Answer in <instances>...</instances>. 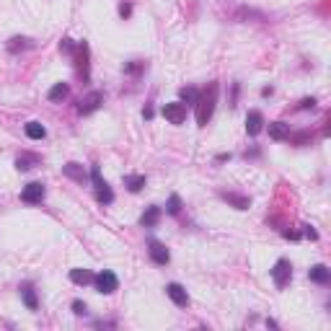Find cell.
<instances>
[{
    "label": "cell",
    "instance_id": "cell-1",
    "mask_svg": "<svg viewBox=\"0 0 331 331\" xmlns=\"http://www.w3.org/2000/svg\"><path fill=\"white\" fill-rule=\"evenodd\" d=\"M217 94H220V83L213 80L207 83L205 91H199V98H197V124L199 127H207L210 119L215 114V104H217Z\"/></svg>",
    "mask_w": 331,
    "mask_h": 331
},
{
    "label": "cell",
    "instance_id": "cell-2",
    "mask_svg": "<svg viewBox=\"0 0 331 331\" xmlns=\"http://www.w3.org/2000/svg\"><path fill=\"white\" fill-rule=\"evenodd\" d=\"M75 72L83 83L91 80V47L88 42H78V49H75Z\"/></svg>",
    "mask_w": 331,
    "mask_h": 331
},
{
    "label": "cell",
    "instance_id": "cell-3",
    "mask_svg": "<svg viewBox=\"0 0 331 331\" xmlns=\"http://www.w3.org/2000/svg\"><path fill=\"white\" fill-rule=\"evenodd\" d=\"M91 181H94V194L96 199L101 202V205H112L114 202V191L112 187L101 179V171H98V166H91Z\"/></svg>",
    "mask_w": 331,
    "mask_h": 331
},
{
    "label": "cell",
    "instance_id": "cell-4",
    "mask_svg": "<svg viewBox=\"0 0 331 331\" xmlns=\"http://www.w3.org/2000/svg\"><path fill=\"white\" fill-rule=\"evenodd\" d=\"M272 280H274V284H277V290H284L290 284V280H292V264L287 259H277L274 266H272Z\"/></svg>",
    "mask_w": 331,
    "mask_h": 331
},
{
    "label": "cell",
    "instance_id": "cell-5",
    "mask_svg": "<svg viewBox=\"0 0 331 331\" xmlns=\"http://www.w3.org/2000/svg\"><path fill=\"white\" fill-rule=\"evenodd\" d=\"M94 284H96V292H101V295H112V292L119 290V280H117V274L114 272H98L96 277H94Z\"/></svg>",
    "mask_w": 331,
    "mask_h": 331
},
{
    "label": "cell",
    "instance_id": "cell-6",
    "mask_svg": "<svg viewBox=\"0 0 331 331\" xmlns=\"http://www.w3.org/2000/svg\"><path fill=\"white\" fill-rule=\"evenodd\" d=\"M44 197H47V189L42 181H31L21 189V202H26V205H42Z\"/></svg>",
    "mask_w": 331,
    "mask_h": 331
},
{
    "label": "cell",
    "instance_id": "cell-7",
    "mask_svg": "<svg viewBox=\"0 0 331 331\" xmlns=\"http://www.w3.org/2000/svg\"><path fill=\"white\" fill-rule=\"evenodd\" d=\"M163 117L168 124H184V119H187V104H181V101L163 104Z\"/></svg>",
    "mask_w": 331,
    "mask_h": 331
},
{
    "label": "cell",
    "instance_id": "cell-8",
    "mask_svg": "<svg viewBox=\"0 0 331 331\" xmlns=\"http://www.w3.org/2000/svg\"><path fill=\"white\" fill-rule=\"evenodd\" d=\"M148 254H150L153 264H158V266H166L171 261V251L166 248V243L158 241V238H150L148 241Z\"/></svg>",
    "mask_w": 331,
    "mask_h": 331
},
{
    "label": "cell",
    "instance_id": "cell-9",
    "mask_svg": "<svg viewBox=\"0 0 331 331\" xmlns=\"http://www.w3.org/2000/svg\"><path fill=\"white\" fill-rule=\"evenodd\" d=\"M166 295H168L173 300V306H179V308H189V303H191L187 287L179 284V282H168V284H166Z\"/></svg>",
    "mask_w": 331,
    "mask_h": 331
},
{
    "label": "cell",
    "instance_id": "cell-10",
    "mask_svg": "<svg viewBox=\"0 0 331 331\" xmlns=\"http://www.w3.org/2000/svg\"><path fill=\"white\" fill-rule=\"evenodd\" d=\"M104 104V94H101V91H91L88 96H83L80 101H78V112L86 117V114H94L96 109Z\"/></svg>",
    "mask_w": 331,
    "mask_h": 331
},
{
    "label": "cell",
    "instance_id": "cell-11",
    "mask_svg": "<svg viewBox=\"0 0 331 331\" xmlns=\"http://www.w3.org/2000/svg\"><path fill=\"white\" fill-rule=\"evenodd\" d=\"M36 47V42L31 39V36H11V39L5 42V49L11 54H21V52H29Z\"/></svg>",
    "mask_w": 331,
    "mask_h": 331
},
{
    "label": "cell",
    "instance_id": "cell-12",
    "mask_svg": "<svg viewBox=\"0 0 331 331\" xmlns=\"http://www.w3.org/2000/svg\"><path fill=\"white\" fill-rule=\"evenodd\" d=\"M62 176L72 179L75 184H86V181H88V173H86V168H83L80 163H75V161H70V163H65V166H62Z\"/></svg>",
    "mask_w": 331,
    "mask_h": 331
},
{
    "label": "cell",
    "instance_id": "cell-13",
    "mask_svg": "<svg viewBox=\"0 0 331 331\" xmlns=\"http://www.w3.org/2000/svg\"><path fill=\"white\" fill-rule=\"evenodd\" d=\"M308 280L316 282V284H329L331 282V269L326 264H313L308 269Z\"/></svg>",
    "mask_w": 331,
    "mask_h": 331
},
{
    "label": "cell",
    "instance_id": "cell-14",
    "mask_svg": "<svg viewBox=\"0 0 331 331\" xmlns=\"http://www.w3.org/2000/svg\"><path fill=\"white\" fill-rule=\"evenodd\" d=\"M261 130H264V114L254 109V112H248V114H246V132L251 135V137H256Z\"/></svg>",
    "mask_w": 331,
    "mask_h": 331
},
{
    "label": "cell",
    "instance_id": "cell-15",
    "mask_svg": "<svg viewBox=\"0 0 331 331\" xmlns=\"http://www.w3.org/2000/svg\"><path fill=\"white\" fill-rule=\"evenodd\" d=\"M161 215H163V210L158 205L145 207V213L140 215V225L142 228H155V225H158V220H161Z\"/></svg>",
    "mask_w": 331,
    "mask_h": 331
},
{
    "label": "cell",
    "instance_id": "cell-16",
    "mask_svg": "<svg viewBox=\"0 0 331 331\" xmlns=\"http://www.w3.org/2000/svg\"><path fill=\"white\" fill-rule=\"evenodd\" d=\"M220 199H225L231 207L236 210H248L251 207V199L243 197V194H236V191H220Z\"/></svg>",
    "mask_w": 331,
    "mask_h": 331
},
{
    "label": "cell",
    "instance_id": "cell-17",
    "mask_svg": "<svg viewBox=\"0 0 331 331\" xmlns=\"http://www.w3.org/2000/svg\"><path fill=\"white\" fill-rule=\"evenodd\" d=\"M18 290H21V298H24V306H26V308H29V310H36V308H39V300H36V290H34L31 282H24Z\"/></svg>",
    "mask_w": 331,
    "mask_h": 331
},
{
    "label": "cell",
    "instance_id": "cell-18",
    "mask_svg": "<svg viewBox=\"0 0 331 331\" xmlns=\"http://www.w3.org/2000/svg\"><path fill=\"white\" fill-rule=\"evenodd\" d=\"M42 163V155H36V153H21L16 158V171H29L34 168V166H39Z\"/></svg>",
    "mask_w": 331,
    "mask_h": 331
},
{
    "label": "cell",
    "instance_id": "cell-19",
    "mask_svg": "<svg viewBox=\"0 0 331 331\" xmlns=\"http://www.w3.org/2000/svg\"><path fill=\"white\" fill-rule=\"evenodd\" d=\"M68 96H70V83H54L49 88V94H47V98L52 104H60V101H65Z\"/></svg>",
    "mask_w": 331,
    "mask_h": 331
},
{
    "label": "cell",
    "instance_id": "cell-20",
    "mask_svg": "<svg viewBox=\"0 0 331 331\" xmlns=\"http://www.w3.org/2000/svg\"><path fill=\"white\" fill-rule=\"evenodd\" d=\"M148 184V179L142 176V173H127L124 176V187L132 191V194H137V191H142V187Z\"/></svg>",
    "mask_w": 331,
    "mask_h": 331
},
{
    "label": "cell",
    "instance_id": "cell-21",
    "mask_svg": "<svg viewBox=\"0 0 331 331\" xmlns=\"http://www.w3.org/2000/svg\"><path fill=\"white\" fill-rule=\"evenodd\" d=\"M94 277H96V274L91 272V269H70V282L80 284V287L91 284V282H94Z\"/></svg>",
    "mask_w": 331,
    "mask_h": 331
},
{
    "label": "cell",
    "instance_id": "cell-22",
    "mask_svg": "<svg viewBox=\"0 0 331 331\" xmlns=\"http://www.w3.org/2000/svg\"><path fill=\"white\" fill-rule=\"evenodd\" d=\"M24 132H26L29 140H44V137H47V127H44L42 122H29L24 127Z\"/></svg>",
    "mask_w": 331,
    "mask_h": 331
},
{
    "label": "cell",
    "instance_id": "cell-23",
    "mask_svg": "<svg viewBox=\"0 0 331 331\" xmlns=\"http://www.w3.org/2000/svg\"><path fill=\"white\" fill-rule=\"evenodd\" d=\"M287 135H290V124H284V122H272L269 124V137L272 140L282 142V140H287Z\"/></svg>",
    "mask_w": 331,
    "mask_h": 331
},
{
    "label": "cell",
    "instance_id": "cell-24",
    "mask_svg": "<svg viewBox=\"0 0 331 331\" xmlns=\"http://www.w3.org/2000/svg\"><path fill=\"white\" fill-rule=\"evenodd\" d=\"M287 140H290L292 145H310V140H313V132H308V130H303V132H290Z\"/></svg>",
    "mask_w": 331,
    "mask_h": 331
},
{
    "label": "cell",
    "instance_id": "cell-25",
    "mask_svg": "<svg viewBox=\"0 0 331 331\" xmlns=\"http://www.w3.org/2000/svg\"><path fill=\"white\" fill-rule=\"evenodd\" d=\"M148 70V62L142 60H132V62H124V72L127 75H140V72Z\"/></svg>",
    "mask_w": 331,
    "mask_h": 331
},
{
    "label": "cell",
    "instance_id": "cell-26",
    "mask_svg": "<svg viewBox=\"0 0 331 331\" xmlns=\"http://www.w3.org/2000/svg\"><path fill=\"white\" fill-rule=\"evenodd\" d=\"M179 96H181V104H197L199 91H197V88H191V86H187V88H181V91H179Z\"/></svg>",
    "mask_w": 331,
    "mask_h": 331
},
{
    "label": "cell",
    "instance_id": "cell-27",
    "mask_svg": "<svg viewBox=\"0 0 331 331\" xmlns=\"http://www.w3.org/2000/svg\"><path fill=\"white\" fill-rule=\"evenodd\" d=\"M181 207H184V205H181V197H179V194H171V197H168V205H166V213L176 217V215L181 213Z\"/></svg>",
    "mask_w": 331,
    "mask_h": 331
},
{
    "label": "cell",
    "instance_id": "cell-28",
    "mask_svg": "<svg viewBox=\"0 0 331 331\" xmlns=\"http://www.w3.org/2000/svg\"><path fill=\"white\" fill-rule=\"evenodd\" d=\"M75 49H78V44L72 42V39H62V42H60V52H65V54H75Z\"/></svg>",
    "mask_w": 331,
    "mask_h": 331
},
{
    "label": "cell",
    "instance_id": "cell-29",
    "mask_svg": "<svg viewBox=\"0 0 331 331\" xmlns=\"http://www.w3.org/2000/svg\"><path fill=\"white\" fill-rule=\"evenodd\" d=\"M313 106H316V98L313 96H306V98H300V104L295 109H298V112H306V109H313Z\"/></svg>",
    "mask_w": 331,
    "mask_h": 331
},
{
    "label": "cell",
    "instance_id": "cell-30",
    "mask_svg": "<svg viewBox=\"0 0 331 331\" xmlns=\"http://www.w3.org/2000/svg\"><path fill=\"white\" fill-rule=\"evenodd\" d=\"M72 313H75V316H86L88 313V306L83 300H72Z\"/></svg>",
    "mask_w": 331,
    "mask_h": 331
},
{
    "label": "cell",
    "instance_id": "cell-31",
    "mask_svg": "<svg viewBox=\"0 0 331 331\" xmlns=\"http://www.w3.org/2000/svg\"><path fill=\"white\" fill-rule=\"evenodd\" d=\"M119 16H122V18H130V16H132V3H127V0H124V3H119Z\"/></svg>",
    "mask_w": 331,
    "mask_h": 331
},
{
    "label": "cell",
    "instance_id": "cell-32",
    "mask_svg": "<svg viewBox=\"0 0 331 331\" xmlns=\"http://www.w3.org/2000/svg\"><path fill=\"white\" fill-rule=\"evenodd\" d=\"M303 236H306V238H310V241H316V238H318V233H316L310 225H303Z\"/></svg>",
    "mask_w": 331,
    "mask_h": 331
},
{
    "label": "cell",
    "instance_id": "cell-33",
    "mask_svg": "<svg viewBox=\"0 0 331 331\" xmlns=\"http://www.w3.org/2000/svg\"><path fill=\"white\" fill-rule=\"evenodd\" d=\"M282 236L290 238V241H300V238H303V233H298V231H282Z\"/></svg>",
    "mask_w": 331,
    "mask_h": 331
},
{
    "label": "cell",
    "instance_id": "cell-34",
    "mask_svg": "<svg viewBox=\"0 0 331 331\" xmlns=\"http://www.w3.org/2000/svg\"><path fill=\"white\" fill-rule=\"evenodd\" d=\"M238 91H241V83H233V98H231V106H236V101H238Z\"/></svg>",
    "mask_w": 331,
    "mask_h": 331
},
{
    "label": "cell",
    "instance_id": "cell-35",
    "mask_svg": "<svg viewBox=\"0 0 331 331\" xmlns=\"http://www.w3.org/2000/svg\"><path fill=\"white\" fill-rule=\"evenodd\" d=\"M142 117H145V119H148V122H150V119H153V106H150V104H148V106H145V109H142Z\"/></svg>",
    "mask_w": 331,
    "mask_h": 331
},
{
    "label": "cell",
    "instance_id": "cell-36",
    "mask_svg": "<svg viewBox=\"0 0 331 331\" xmlns=\"http://www.w3.org/2000/svg\"><path fill=\"white\" fill-rule=\"evenodd\" d=\"M225 161H231V153H220L215 158V163H225Z\"/></svg>",
    "mask_w": 331,
    "mask_h": 331
},
{
    "label": "cell",
    "instance_id": "cell-37",
    "mask_svg": "<svg viewBox=\"0 0 331 331\" xmlns=\"http://www.w3.org/2000/svg\"><path fill=\"white\" fill-rule=\"evenodd\" d=\"M272 94H274L272 86H264V88H261V96H272Z\"/></svg>",
    "mask_w": 331,
    "mask_h": 331
}]
</instances>
